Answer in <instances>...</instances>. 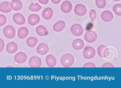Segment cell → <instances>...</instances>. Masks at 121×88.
<instances>
[{
    "instance_id": "6da1fadb",
    "label": "cell",
    "mask_w": 121,
    "mask_h": 88,
    "mask_svg": "<svg viewBox=\"0 0 121 88\" xmlns=\"http://www.w3.org/2000/svg\"><path fill=\"white\" fill-rule=\"evenodd\" d=\"M60 61L63 66L65 67H69L74 64L75 59L72 55L66 54L62 56Z\"/></svg>"
},
{
    "instance_id": "7a4b0ae2",
    "label": "cell",
    "mask_w": 121,
    "mask_h": 88,
    "mask_svg": "<svg viewBox=\"0 0 121 88\" xmlns=\"http://www.w3.org/2000/svg\"><path fill=\"white\" fill-rule=\"evenodd\" d=\"M3 33L6 37L9 39H12L15 37L16 30L12 26L7 25L4 28Z\"/></svg>"
},
{
    "instance_id": "3957f363",
    "label": "cell",
    "mask_w": 121,
    "mask_h": 88,
    "mask_svg": "<svg viewBox=\"0 0 121 88\" xmlns=\"http://www.w3.org/2000/svg\"><path fill=\"white\" fill-rule=\"evenodd\" d=\"M85 40L88 43H93L95 42L97 38V35L95 32L89 30L85 33L84 36Z\"/></svg>"
},
{
    "instance_id": "277c9868",
    "label": "cell",
    "mask_w": 121,
    "mask_h": 88,
    "mask_svg": "<svg viewBox=\"0 0 121 88\" xmlns=\"http://www.w3.org/2000/svg\"><path fill=\"white\" fill-rule=\"evenodd\" d=\"M95 50L92 47H87L83 50V57L84 58L87 59H92L95 56Z\"/></svg>"
},
{
    "instance_id": "5b68a950",
    "label": "cell",
    "mask_w": 121,
    "mask_h": 88,
    "mask_svg": "<svg viewBox=\"0 0 121 88\" xmlns=\"http://www.w3.org/2000/svg\"><path fill=\"white\" fill-rule=\"evenodd\" d=\"M71 31L73 35L76 37H79L83 34V29L82 27L79 24H74L71 27Z\"/></svg>"
},
{
    "instance_id": "8992f818",
    "label": "cell",
    "mask_w": 121,
    "mask_h": 88,
    "mask_svg": "<svg viewBox=\"0 0 121 88\" xmlns=\"http://www.w3.org/2000/svg\"><path fill=\"white\" fill-rule=\"evenodd\" d=\"M31 67H39L42 64L41 60L39 57L34 56L30 58L29 62Z\"/></svg>"
},
{
    "instance_id": "52a82bcc",
    "label": "cell",
    "mask_w": 121,
    "mask_h": 88,
    "mask_svg": "<svg viewBox=\"0 0 121 88\" xmlns=\"http://www.w3.org/2000/svg\"><path fill=\"white\" fill-rule=\"evenodd\" d=\"M74 12L76 15L83 16L87 13V9L85 5L82 4H78L75 7Z\"/></svg>"
},
{
    "instance_id": "ba28073f",
    "label": "cell",
    "mask_w": 121,
    "mask_h": 88,
    "mask_svg": "<svg viewBox=\"0 0 121 88\" xmlns=\"http://www.w3.org/2000/svg\"><path fill=\"white\" fill-rule=\"evenodd\" d=\"M97 53L100 57L105 58L109 55V49L105 45H100L97 49Z\"/></svg>"
},
{
    "instance_id": "9c48e42d",
    "label": "cell",
    "mask_w": 121,
    "mask_h": 88,
    "mask_svg": "<svg viewBox=\"0 0 121 88\" xmlns=\"http://www.w3.org/2000/svg\"><path fill=\"white\" fill-rule=\"evenodd\" d=\"M49 50L48 46L45 43H42L38 45L36 48L37 52L41 55L46 54Z\"/></svg>"
},
{
    "instance_id": "30bf717a",
    "label": "cell",
    "mask_w": 121,
    "mask_h": 88,
    "mask_svg": "<svg viewBox=\"0 0 121 88\" xmlns=\"http://www.w3.org/2000/svg\"><path fill=\"white\" fill-rule=\"evenodd\" d=\"M14 59L17 63L23 64L25 63L27 60L26 55L23 52H18L15 55Z\"/></svg>"
},
{
    "instance_id": "8fae6325",
    "label": "cell",
    "mask_w": 121,
    "mask_h": 88,
    "mask_svg": "<svg viewBox=\"0 0 121 88\" xmlns=\"http://www.w3.org/2000/svg\"><path fill=\"white\" fill-rule=\"evenodd\" d=\"M13 18L14 22L19 25L24 24L26 22L25 18L20 13H17L15 14Z\"/></svg>"
},
{
    "instance_id": "7c38bea8",
    "label": "cell",
    "mask_w": 121,
    "mask_h": 88,
    "mask_svg": "<svg viewBox=\"0 0 121 88\" xmlns=\"http://www.w3.org/2000/svg\"><path fill=\"white\" fill-rule=\"evenodd\" d=\"M40 21L39 16L36 14L30 15L28 18V22L30 25L35 26L39 24Z\"/></svg>"
},
{
    "instance_id": "4fadbf2b",
    "label": "cell",
    "mask_w": 121,
    "mask_h": 88,
    "mask_svg": "<svg viewBox=\"0 0 121 88\" xmlns=\"http://www.w3.org/2000/svg\"><path fill=\"white\" fill-rule=\"evenodd\" d=\"M72 5L70 2L65 1L63 3L61 6V11L65 13H69L72 10Z\"/></svg>"
},
{
    "instance_id": "5bb4252c",
    "label": "cell",
    "mask_w": 121,
    "mask_h": 88,
    "mask_svg": "<svg viewBox=\"0 0 121 88\" xmlns=\"http://www.w3.org/2000/svg\"><path fill=\"white\" fill-rule=\"evenodd\" d=\"M84 46V42L81 39H76L72 43L73 48L76 50H80L82 49Z\"/></svg>"
},
{
    "instance_id": "9a60e30c",
    "label": "cell",
    "mask_w": 121,
    "mask_h": 88,
    "mask_svg": "<svg viewBox=\"0 0 121 88\" xmlns=\"http://www.w3.org/2000/svg\"><path fill=\"white\" fill-rule=\"evenodd\" d=\"M23 5L19 0H13L10 4V7L12 9L15 11H19L22 8Z\"/></svg>"
},
{
    "instance_id": "2e32d148",
    "label": "cell",
    "mask_w": 121,
    "mask_h": 88,
    "mask_svg": "<svg viewBox=\"0 0 121 88\" xmlns=\"http://www.w3.org/2000/svg\"><path fill=\"white\" fill-rule=\"evenodd\" d=\"M113 14L109 11H104L101 14L102 19L106 22H109L112 21L113 19Z\"/></svg>"
},
{
    "instance_id": "e0dca14e",
    "label": "cell",
    "mask_w": 121,
    "mask_h": 88,
    "mask_svg": "<svg viewBox=\"0 0 121 88\" xmlns=\"http://www.w3.org/2000/svg\"><path fill=\"white\" fill-rule=\"evenodd\" d=\"M65 23L64 21L60 20L54 25L53 29L55 32H59L63 31L65 29Z\"/></svg>"
},
{
    "instance_id": "ac0fdd59",
    "label": "cell",
    "mask_w": 121,
    "mask_h": 88,
    "mask_svg": "<svg viewBox=\"0 0 121 88\" xmlns=\"http://www.w3.org/2000/svg\"><path fill=\"white\" fill-rule=\"evenodd\" d=\"M46 62L47 64L50 67H54L56 64V60L53 55H49L46 57Z\"/></svg>"
},
{
    "instance_id": "d6986e66",
    "label": "cell",
    "mask_w": 121,
    "mask_h": 88,
    "mask_svg": "<svg viewBox=\"0 0 121 88\" xmlns=\"http://www.w3.org/2000/svg\"><path fill=\"white\" fill-rule=\"evenodd\" d=\"M18 46L14 42L8 43L6 47V50L9 54H14L17 51Z\"/></svg>"
},
{
    "instance_id": "ffe728a7",
    "label": "cell",
    "mask_w": 121,
    "mask_h": 88,
    "mask_svg": "<svg viewBox=\"0 0 121 88\" xmlns=\"http://www.w3.org/2000/svg\"><path fill=\"white\" fill-rule=\"evenodd\" d=\"M53 14V12L51 8H47L44 10L42 13L43 18L46 20H49L52 18Z\"/></svg>"
},
{
    "instance_id": "44dd1931",
    "label": "cell",
    "mask_w": 121,
    "mask_h": 88,
    "mask_svg": "<svg viewBox=\"0 0 121 88\" xmlns=\"http://www.w3.org/2000/svg\"><path fill=\"white\" fill-rule=\"evenodd\" d=\"M29 34V31L27 28L25 27H22L19 29L17 35L19 38L24 39L27 37Z\"/></svg>"
},
{
    "instance_id": "7402d4cb",
    "label": "cell",
    "mask_w": 121,
    "mask_h": 88,
    "mask_svg": "<svg viewBox=\"0 0 121 88\" xmlns=\"http://www.w3.org/2000/svg\"><path fill=\"white\" fill-rule=\"evenodd\" d=\"M10 3L8 2H4L0 4V11L4 13H8L12 11L10 7Z\"/></svg>"
},
{
    "instance_id": "603a6c76",
    "label": "cell",
    "mask_w": 121,
    "mask_h": 88,
    "mask_svg": "<svg viewBox=\"0 0 121 88\" xmlns=\"http://www.w3.org/2000/svg\"><path fill=\"white\" fill-rule=\"evenodd\" d=\"M37 33L39 36L44 37L48 34V31L46 27L43 25H39L36 29Z\"/></svg>"
},
{
    "instance_id": "cb8c5ba5",
    "label": "cell",
    "mask_w": 121,
    "mask_h": 88,
    "mask_svg": "<svg viewBox=\"0 0 121 88\" xmlns=\"http://www.w3.org/2000/svg\"><path fill=\"white\" fill-rule=\"evenodd\" d=\"M38 43V40L36 37H29L26 40V44L30 47H34Z\"/></svg>"
},
{
    "instance_id": "d4e9b609",
    "label": "cell",
    "mask_w": 121,
    "mask_h": 88,
    "mask_svg": "<svg viewBox=\"0 0 121 88\" xmlns=\"http://www.w3.org/2000/svg\"><path fill=\"white\" fill-rule=\"evenodd\" d=\"M29 8L30 10L32 12H36L39 11L42 9V7L38 3L34 4L32 3L29 7Z\"/></svg>"
},
{
    "instance_id": "484cf974",
    "label": "cell",
    "mask_w": 121,
    "mask_h": 88,
    "mask_svg": "<svg viewBox=\"0 0 121 88\" xmlns=\"http://www.w3.org/2000/svg\"><path fill=\"white\" fill-rule=\"evenodd\" d=\"M112 10L114 13L118 16H121V5L116 4L113 6Z\"/></svg>"
},
{
    "instance_id": "4316f807",
    "label": "cell",
    "mask_w": 121,
    "mask_h": 88,
    "mask_svg": "<svg viewBox=\"0 0 121 88\" xmlns=\"http://www.w3.org/2000/svg\"><path fill=\"white\" fill-rule=\"evenodd\" d=\"M95 4L98 8L100 9H103L106 6V0H96Z\"/></svg>"
},
{
    "instance_id": "83f0119b",
    "label": "cell",
    "mask_w": 121,
    "mask_h": 88,
    "mask_svg": "<svg viewBox=\"0 0 121 88\" xmlns=\"http://www.w3.org/2000/svg\"><path fill=\"white\" fill-rule=\"evenodd\" d=\"M7 22V18L4 15H0V26H3Z\"/></svg>"
},
{
    "instance_id": "f1b7e54d",
    "label": "cell",
    "mask_w": 121,
    "mask_h": 88,
    "mask_svg": "<svg viewBox=\"0 0 121 88\" xmlns=\"http://www.w3.org/2000/svg\"><path fill=\"white\" fill-rule=\"evenodd\" d=\"M90 16L92 22H94L97 17L96 12L95 10L92 9L91 10L90 13Z\"/></svg>"
},
{
    "instance_id": "f546056e",
    "label": "cell",
    "mask_w": 121,
    "mask_h": 88,
    "mask_svg": "<svg viewBox=\"0 0 121 88\" xmlns=\"http://www.w3.org/2000/svg\"><path fill=\"white\" fill-rule=\"evenodd\" d=\"M83 67H96V66L94 63L88 62L84 65Z\"/></svg>"
},
{
    "instance_id": "4dcf8cb0",
    "label": "cell",
    "mask_w": 121,
    "mask_h": 88,
    "mask_svg": "<svg viewBox=\"0 0 121 88\" xmlns=\"http://www.w3.org/2000/svg\"><path fill=\"white\" fill-rule=\"evenodd\" d=\"M4 48V41L0 38V52H2Z\"/></svg>"
},
{
    "instance_id": "1f68e13d",
    "label": "cell",
    "mask_w": 121,
    "mask_h": 88,
    "mask_svg": "<svg viewBox=\"0 0 121 88\" xmlns=\"http://www.w3.org/2000/svg\"><path fill=\"white\" fill-rule=\"evenodd\" d=\"M102 67H114V66L110 63H105L102 66Z\"/></svg>"
},
{
    "instance_id": "d6a6232c",
    "label": "cell",
    "mask_w": 121,
    "mask_h": 88,
    "mask_svg": "<svg viewBox=\"0 0 121 88\" xmlns=\"http://www.w3.org/2000/svg\"><path fill=\"white\" fill-rule=\"evenodd\" d=\"M38 0L40 3L43 5H46L48 4L49 1V0Z\"/></svg>"
},
{
    "instance_id": "836d02e7",
    "label": "cell",
    "mask_w": 121,
    "mask_h": 88,
    "mask_svg": "<svg viewBox=\"0 0 121 88\" xmlns=\"http://www.w3.org/2000/svg\"><path fill=\"white\" fill-rule=\"evenodd\" d=\"M61 0H52V2L54 4H58L60 2Z\"/></svg>"
},
{
    "instance_id": "e575fe53",
    "label": "cell",
    "mask_w": 121,
    "mask_h": 88,
    "mask_svg": "<svg viewBox=\"0 0 121 88\" xmlns=\"http://www.w3.org/2000/svg\"><path fill=\"white\" fill-rule=\"evenodd\" d=\"M114 1H116V2H117V1H120V0H113Z\"/></svg>"
}]
</instances>
